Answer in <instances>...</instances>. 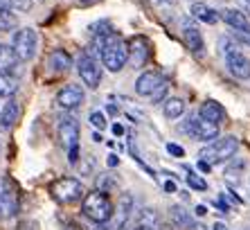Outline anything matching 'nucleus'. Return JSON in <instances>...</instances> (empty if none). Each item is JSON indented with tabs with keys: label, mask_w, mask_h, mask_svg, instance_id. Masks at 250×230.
I'll return each instance as SVG.
<instances>
[{
	"label": "nucleus",
	"mask_w": 250,
	"mask_h": 230,
	"mask_svg": "<svg viewBox=\"0 0 250 230\" xmlns=\"http://www.w3.org/2000/svg\"><path fill=\"white\" fill-rule=\"evenodd\" d=\"M99 59L104 68H108V72H120L128 61V46L124 43V39L117 32H111L106 39L104 47L99 52Z\"/></svg>",
	"instance_id": "f257e3e1"
},
{
	"label": "nucleus",
	"mask_w": 250,
	"mask_h": 230,
	"mask_svg": "<svg viewBox=\"0 0 250 230\" xmlns=\"http://www.w3.org/2000/svg\"><path fill=\"white\" fill-rule=\"evenodd\" d=\"M113 201L106 196V192H90V194L83 196V203H82V212L86 219H90L93 224L104 226L113 214Z\"/></svg>",
	"instance_id": "f03ea898"
},
{
	"label": "nucleus",
	"mask_w": 250,
	"mask_h": 230,
	"mask_svg": "<svg viewBox=\"0 0 250 230\" xmlns=\"http://www.w3.org/2000/svg\"><path fill=\"white\" fill-rule=\"evenodd\" d=\"M50 194H52V199L57 203H61V206H72V203L82 201L83 196H86V190H83V185L79 179H75V176H63V179H59L52 183Z\"/></svg>",
	"instance_id": "7ed1b4c3"
},
{
	"label": "nucleus",
	"mask_w": 250,
	"mask_h": 230,
	"mask_svg": "<svg viewBox=\"0 0 250 230\" xmlns=\"http://www.w3.org/2000/svg\"><path fill=\"white\" fill-rule=\"evenodd\" d=\"M239 149V140L234 136H226V138H219V140H212V144H208L205 149H201L198 158L209 165H219V162H226L230 161Z\"/></svg>",
	"instance_id": "20e7f679"
},
{
	"label": "nucleus",
	"mask_w": 250,
	"mask_h": 230,
	"mask_svg": "<svg viewBox=\"0 0 250 230\" xmlns=\"http://www.w3.org/2000/svg\"><path fill=\"white\" fill-rule=\"evenodd\" d=\"M39 47V34L32 27H18L12 36V50L18 61H32Z\"/></svg>",
	"instance_id": "39448f33"
},
{
	"label": "nucleus",
	"mask_w": 250,
	"mask_h": 230,
	"mask_svg": "<svg viewBox=\"0 0 250 230\" xmlns=\"http://www.w3.org/2000/svg\"><path fill=\"white\" fill-rule=\"evenodd\" d=\"M223 57L230 75L237 79H250V59L234 46L232 41H223Z\"/></svg>",
	"instance_id": "423d86ee"
},
{
	"label": "nucleus",
	"mask_w": 250,
	"mask_h": 230,
	"mask_svg": "<svg viewBox=\"0 0 250 230\" xmlns=\"http://www.w3.org/2000/svg\"><path fill=\"white\" fill-rule=\"evenodd\" d=\"M77 72H79V79L86 84L90 91L99 86L102 81V68H99L97 57H93L90 52H83L82 57L77 59Z\"/></svg>",
	"instance_id": "0eeeda50"
},
{
	"label": "nucleus",
	"mask_w": 250,
	"mask_h": 230,
	"mask_svg": "<svg viewBox=\"0 0 250 230\" xmlns=\"http://www.w3.org/2000/svg\"><path fill=\"white\" fill-rule=\"evenodd\" d=\"M183 131L194 136L196 140H203V142H212V140L219 138V124L203 120L201 115L198 117H194V115L187 117V122L183 124Z\"/></svg>",
	"instance_id": "6e6552de"
},
{
	"label": "nucleus",
	"mask_w": 250,
	"mask_h": 230,
	"mask_svg": "<svg viewBox=\"0 0 250 230\" xmlns=\"http://www.w3.org/2000/svg\"><path fill=\"white\" fill-rule=\"evenodd\" d=\"M133 196L131 194H122V199L117 201V206L113 207L111 219L106 221V230H124L128 224V219L133 214Z\"/></svg>",
	"instance_id": "1a4fd4ad"
},
{
	"label": "nucleus",
	"mask_w": 250,
	"mask_h": 230,
	"mask_svg": "<svg viewBox=\"0 0 250 230\" xmlns=\"http://www.w3.org/2000/svg\"><path fill=\"white\" fill-rule=\"evenodd\" d=\"M57 133H59V142L65 149H72V147L79 144V122L72 115H61Z\"/></svg>",
	"instance_id": "9d476101"
},
{
	"label": "nucleus",
	"mask_w": 250,
	"mask_h": 230,
	"mask_svg": "<svg viewBox=\"0 0 250 230\" xmlns=\"http://www.w3.org/2000/svg\"><path fill=\"white\" fill-rule=\"evenodd\" d=\"M83 99H86V92H83L82 86H77V84H65V86L57 92V104L65 111L79 109L83 104Z\"/></svg>",
	"instance_id": "9b49d317"
},
{
	"label": "nucleus",
	"mask_w": 250,
	"mask_h": 230,
	"mask_svg": "<svg viewBox=\"0 0 250 230\" xmlns=\"http://www.w3.org/2000/svg\"><path fill=\"white\" fill-rule=\"evenodd\" d=\"M165 84L163 75L160 72H153V70H146L142 75L135 79V92H138L140 97H151L153 92Z\"/></svg>",
	"instance_id": "f8f14e48"
},
{
	"label": "nucleus",
	"mask_w": 250,
	"mask_h": 230,
	"mask_svg": "<svg viewBox=\"0 0 250 230\" xmlns=\"http://www.w3.org/2000/svg\"><path fill=\"white\" fill-rule=\"evenodd\" d=\"M128 46V61L135 66V68H142V66L149 61V41L145 36H133V39L126 43Z\"/></svg>",
	"instance_id": "ddd939ff"
},
{
	"label": "nucleus",
	"mask_w": 250,
	"mask_h": 230,
	"mask_svg": "<svg viewBox=\"0 0 250 230\" xmlns=\"http://www.w3.org/2000/svg\"><path fill=\"white\" fill-rule=\"evenodd\" d=\"M18 212V199L7 185H0V217L2 219H9V217H16Z\"/></svg>",
	"instance_id": "4468645a"
},
{
	"label": "nucleus",
	"mask_w": 250,
	"mask_h": 230,
	"mask_svg": "<svg viewBox=\"0 0 250 230\" xmlns=\"http://www.w3.org/2000/svg\"><path fill=\"white\" fill-rule=\"evenodd\" d=\"M18 115H21V106L14 97H9V102L0 109V131H9L18 122Z\"/></svg>",
	"instance_id": "2eb2a0df"
},
{
	"label": "nucleus",
	"mask_w": 250,
	"mask_h": 230,
	"mask_svg": "<svg viewBox=\"0 0 250 230\" xmlns=\"http://www.w3.org/2000/svg\"><path fill=\"white\" fill-rule=\"evenodd\" d=\"M198 115H201L203 120H208V122L221 124V122L226 120V109H223V106L216 102V99H205V102L201 104V111H198Z\"/></svg>",
	"instance_id": "dca6fc26"
},
{
	"label": "nucleus",
	"mask_w": 250,
	"mask_h": 230,
	"mask_svg": "<svg viewBox=\"0 0 250 230\" xmlns=\"http://www.w3.org/2000/svg\"><path fill=\"white\" fill-rule=\"evenodd\" d=\"M183 39H185L187 47L192 50V54L201 57V54L205 52V41H203V34L198 32V27H194V25H185V29H183Z\"/></svg>",
	"instance_id": "f3484780"
},
{
	"label": "nucleus",
	"mask_w": 250,
	"mask_h": 230,
	"mask_svg": "<svg viewBox=\"0 0 250 230\" xmlns=\"http://www.w3.org/2000/svg\"><path fill=\"white\" fill-rule=\"evenodd\" d=\"M47 68L52 72H68L72 68V57L65 50H52L47 57Z\"/></svg>",
	"instance_id": "a211bd4d"
},
{
	"label": "nucleus",
	"mask_w": 250,
	"mask_h": 230,
	"mask_svg": "<svg viewBox=\"0 0 250 230\" xmlns=\"http://www.w3.org/2000/svg\"><path fill=\"white\" fill-rule=\"evenodd\" d=\"M221 18L232 27V32H250V21L239 9H223Z\"/></svg>",
	"instance_id": "6ab92c4d"
},
{
	"label": "nucleus",
	"mask_w": 250,
	"mask_h": 230,
	"mask_svg": "<svg viewBox=\"0 0 250 230\" xmlns=\"http://www.w3.org/2000/svg\"><path fill=\"white\" fill-rule=\"evenodd\" d=\"M158 212L153 207H142L135 217V224L131 230H158Z\"/></svg>",
	"instance_id": "aec40b11"
},
{
	"label": "nucleus",
	"mask_w": 250,
	"mask_h": 230,
	"mask_svg": "<svg viewBox=\"0 0 250 230\" xmlns=\"http://www.w3.org/2000/svg\"><path fill=\"white\" fill-rule=\"evenodd\" d=\"M189 12H192L194 18H198L201 23H208V25H216L221 21V14L216 12V9H212V7H208L205 2H194Z\"/></svg>",
	"instance_id": "412c9836"
},
{
	"label": "nucleus",
	"mask_w": 250,
	"mask_h": 230,
	"mask_svg": "<svg viewBox=\"0 0 250 230\" xmlns=\"http://www.w3.org/2000/svg\"><path fill=\"white\" fill-rule=\"evenodd\" d=\"M169 219H171V226H174L176 230H189L194 226L192 214L187 212L183 206H171V210H169Z\"/></svg>",
	"instance_id": "4be33fe9"
},
{
	"label": "nucleus",
	"mask_w": 250,
	"mask_h": 230,
	"mask_svg": "<svg viewBox=\"0 0 250 230\" xmlns=\"http://www.w3.org/2000/svg\"><path fill=\"white\" fill-rule=\"evenodd\" d=\"M16 66H18V57L14 54L12 46L0 43V70L9 72V75H16Z\"/></svg>",
	"instance_id": "5701e85b"
},
{
	"label": "nucleus",
	"mask_w": 250,
	"mask_h": 230,
	"mask_svg": "<svg viewBox=\"0 0 250 230\" xmlns=\"http://www.w3.org/2000/svg\"><path fill=\"white\" fill-rule=\"evenodd\" d=\"M163 113L169 120H178L183 113H185V102L181 97H167L163 102Z\"/></svg>",
	"instance_id": "b1692460"
},
{
	"label": "nucleus",
	"mask_w": 250,
	"mask_h": 230,
	"mask_svg": "<svg viewBox=\"0 0 250 230\" xmlns=\"http://www.w3.org/2000/svg\"><path fill=\"white\" fill-rule=\"evenodd\" d=\"M18 91V77L0 70V97H14Z\"/></svg>",
	"instance_id": "393cba45"
},
{
	"label": "nucleus",
	"mask_w": 250,
	"mask_h": 230,
	"mask_svg": "<svg viewBox=\"0 0 250 230\" xmlns=\"http://www.w3.org/2000/svg\"><path fill=\"white\" fill-rule=\"evenodd\" d=\"M18 27V16L14 9L5 7V9H0V32H12V29Z\"/></svg>",
	"instance_id": "a878e982"
},
{
	"label": "nucleus",
	"mask_w": 250,
	"mask_h": 230,
	"mask_svg": "<svg viewBox=\"0 0 250 230\" xmlns=\"http://www.w3.org/2000/svg\"><path fill=\"white\" fill-rule=\"evenodd\" d=\"M187 185L192 187V190H198V192H203L208 190V181L203 179V176H198L196 172H192V169H187V176H185Z\"/></svg>",
	"instance_id": "bb28decb"
},
{
	"label": "nucleus",
	"mask_w": 250,
	"mask_h": 230,
	"mask_svg": "<svg viewBox=\"0 0 250 230\" xmlns=\"http://www.w3.org/2000/svg\"><path fill=\"white\" fill-rule=\"evenodd\" d=\"M115 187H117V181L113 179V176H108V174H104V176H99L97 179V190L99 192H106V194H108V192L115 190Z\"/></svg>",
	"instance_id": "cd10ccee"
},
{
	"label": "nucleus",
	"mask_w": 250,
	"mask_h": 230,
	"mask_svg": "<svg viewBox=\"0 0 250 230\" xmlns=\"http://www.w3.org/2000/svg\"><path fill=\"white\" fill-rule=\"evenodd\" d=\"M88 32H90V36L108 34V32H113V25L108 23V21H97V23H93L90 27H88Z\"/></svg>",
	"instance_id": "c85d7f7f"
},
{
	"label": "nucleus",
	"mask_w": 250,
	"mask_h": 230,
	"mask_svg": "<svg viewBox=\"0 0 250 230\" xmlns=\"http://www.w3.org/2000/svg\"><path fill=\"white\" fill-rule=\"evenodd\" d=\"M88 120H90V124H93V129H97V131H102V129H106V124H108V122H106V115L102 113V111H93Z\"/></svg>",
	"instance_id": "c756f323"
},
{
	"label": "nucleus",
	"mask_w": 250,
	"mask_h": 230,
	"mask_svg": "<svg viewBox=\"0 0 250 230\" xmlns=\"http://www.w3.org/2000/svg\"><path fill=\"white\" fill-rule=\"evenodd\" d=\"M32 5H34V0H9V9H14V12H18V14L29 12Z\"/></svg>",
	"instance_id": "7c9ffc66"
},
{
	"label": "nucleus",
	"mask_w": 250,
	"mask_h": 230,
	"mask_svg": "<svg viewBox=\"0 0 250 230\" xmlns=\"http://www.w3.org/2000/svg\"><path fill=\"white\" fill-rule=\"evenodd\" d=\"M167 81H165V84H163V86H160V88H158V91L156 92H153V95H151V97H149V99H151V102L153 104H158V102H163V99H165V95H167Z\"/></svg>",
	"instance_id": "2f4dec72"
},
{
	"label": "nucleus",
	"mask_w": 250,
	"mask_h": 230,
	"mask_svg": "<svg viewBox=\"0 0 250 230\" xmlns=\"http://www.w3.org/2000/svg\"><path fill=\"white\" fill-rule=\"evenodd\" d=\"M167 151H169L171 156H176V158H183V156H185V149H183L181 144H174V142L167 144Z\"/></svg>",
	"instance_id": "473e14b6"
},
{
	"label": "nucleus",
	"mask_w": 250,
	"mask_h": 230,
	"mask_svg": "<svg viewBox=\"0 0 250 230\" xmlns=\"http://www.w3.org/2000/svg\"><path fill=\"white\" fill-rule=\"evenodd\" d=\"M68 161H70V165H77V162H79V144L72 147V149H68Z\"/></svg>",
	"instance_id": "72a5a7b5"
},
{
	"label": "nucleus",
	"mask_w": 250,
	"mask_h": 230,
	"mask_svg": "<svg viewBox=\"0 0 250 230\" xmlns=\"http://www.w3.org/2000/svg\"><path fill=\"white\" fill-rule=\"evenodd\" d=\"M117 165H120V158L115 154H111L108 156V167H117Z\"/></svg>",
	"instance_id": "f704fd0d"
},
{
	"label": "nucleus",
	"mask_w": 250,
	"mask_h": 230,
	"mask_svg": "<svg viewBox=\"0 0 250 230\" xmlns=\"http://www.w3.org/2000/svg\"><path fill=\"white\" fill-rule=\"evenodd\" d=\"M209 162H205V161H198V169H201V172H209Z\"/></svg>",
	"instance_id": "c9c22d12"
},
{
	"label": "nucleus",
	"mask_w": 250,
	"mask_h": 230,
	"mask_svg": "<svg viewBox=\"0 0 250 230\" xmlns=\"http://www.w3.org/2000/svg\"><path fill=\"white\" fill-rule=\"evenodd\" d=\"M113 133H115V136H122L124 127H122V124H113Z\"/></svg>",
	"instance_id": "e433bc0d"
},
{
	"label": "nucleus",
	"mask_w": 250,
	"mask_h": 230,
	"mask_svg": "<svg viewBox=\"0 0 250 230\" xmlns=\"http://www.w3.org/2000/svg\"><path fill=\"white\" fill-rule=\"evenodd\" d=\"M165 190H167V192H176V183H174V181H167V183H165Z\"/></svg>",
	"instance_id": "4c0bfd02"
},
{
	"label": "nucleus",
	"mask_w": 250,
	"mask_h": 230,
	"mask_svg": "<svg viewBox=\"0 0 250 230\" xmlns=\"http://www.w3.org/2000/svg\"><path fill=\"white\" fill-rule=\"evenodd\" d=\"M196 214H198V217H205V214H208V207H205V206H196Z\"/></svg>",
	"instance_id": "58836bf2"
},
{
	"label": "nucleus",
	"mask_w": 250,
	"mask_h": 230,
	"mask_svg": "<svg viewBox=\"0 0 250 230\" xmlns=\"http://www.w3.org/2000/svg\"><path fill=\"white\" fill-rule=\"evenodd\" d=\"M106 109H108V113H111V115H117V113H120V109H117L115 104H108Z\"/></svg>",
	"instance_id": "ea45409f"
},
{
	"label": "nucleus",
	"mask_w": 250,
	"mask_h": 230,
	"mask_svg": "<svg viewBox=\"0 0 250 230\" xmlns=\"http://www.w3.org/2000/svg\"><path fill=\"white\" fill-rule=\"evenodd\" d=\"M158 230H176L171 224H163V226H158Z\"/></svg>",
	"instance_id": "a19ab883"
},
{
	"label": "nucleus",
	"mask_w": 250,
	"mask_h": 230,
	"mask_svg": "<svg viewBox=\"0 0 250 230\" xmlns=\"http://www.w3.org/2000/svg\"><path fill=\"white\" fill-rule=\"evenodd\" d=\"M189 230H208V228H205L203 224H194V226H192V228H189Z\"/></svg>",
	"instance_id": "79ce46f5"
},
{
	"label": "nucleus",
	"mask_w": 250,
	"mask_h": 230,
	"mask_svg": "<svg viewBox=\"0 0 250 230\" xmlns=\"http://www.w3.org/2000/svg\"><path fill=\"white\" fill-rule=\"evenodd\" d=\"M212 230H228V226L226 224H214V228Z\"/></svg>",
	"instance_id": "37998d69"
},
{
	"label": "nucleus",
	"mask_w": 250,
	"mask_h": 230,
	"mask_svg": "<svg viewBox=\"0 0 250 230\" xmlns=\"http://www.w3.org/2000/svg\"><path fill=\"white\" fill-rule=\"evenodd\" d=\"M156 2H160V5H174L176 0H156Z\"/></svg>",
	"instance_id": "c03bdc74"
},
{
	"label": "nucleus",
	"mask_w": 250,
	"mask_h": 230,
	"mask_svg": "<svg viewBox=\"0 0 250 230\" xmlns=\"http://www.w3.org/2000/svg\"><path fill=\"white\" fill-rule=\"evenodd\" d=\"M93 140H95V142H102V133L97 131V133H95V136H93Z\"/></svg>",
	"instance_id": "a18cd8bd"
},
{
	"label": "nucleus",
	"mask_w": 250,
	"mask_h": 230,
	"mask_svg": "<svg viewBox=\"0 0 250 230\" xmlns=\"http://www.w3.org/2000/svg\"><path fill=\"white\" fill-rule=\"evenodd\" d=\"M5 7H9V0H0V9H5Z\"/></svg>",
	"instance_id": "49530a36"
},
{
	"label": "nucleus",
	"mask_w": 250,
	"mask_h": 230,
	"mask_svg": "<svg viewBox=\"0 0 250 230\" xmlns=\"http://www.w3.org/2000/svg\"><path fill=\"white\" fill-rule=\"evenodd\" d=\"M248 2H250V0H248Z\"/></svg>",
	"instance_id": "de8ad7c7"
}]
</instances>
